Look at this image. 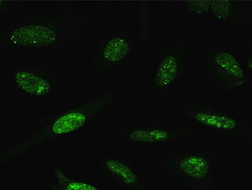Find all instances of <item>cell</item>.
<instances>
[{
    "instance_id": "cell-10",
    "label": "cell",
    "mask_w": 252,
    "mask_h": 190,
    "mask_svg": "<svg viewBox=\"0 0 252 190\" xmlns=\"http://www.w3.org/2000/svg\"><path fill=\"white\" fill-rule=\"evenodd\" d=\"M97 172L107 181L126 190H148L137 168L126 157L118 154L102 155L98 158Z\"/></svg>"
},
{
    "instance_id": "cell-6",
    "label": "cell",
    "mask_w": 252,
    "mask_h": 190,
    "mask_svg": "<svg viewBox=\"0 0 252 190\" xmlns=\"http://www.w3.org/2000/svg\"><path fill=\"white\" fill-rule=\"evenodd\" d=\"M178 115L186 123L203 132L214 133L239 141H247L251 137V128L247 121L213 104L186 103L178 108Z\"/></svg>"
},
{
    "instance_id": "cell-4",
    "label": "cell",
    "mask_w": 252,
    "mask_h": 190,
    "mask_svg": "<svg viewBox=\"0 0 252 190\" xmlns=\"http://www.w3.org/2000/svg\"><path fill=\"white\" fill-rule=\"evenodd\" d=\"M204 60L198 66L200 71L222 94H232L251 85L252 77L244 69L240 58L231 48L201 44Z\"/></svg>"
},
{
    "instance_id": "cell-15",
    "label": "cell",
    "mask_w": 252,
    "mask_h": 190,
    "mask_svg": "<svg viewBox=\"0 0 252 190\" xmlns=\"http://www.w3.org/2000/svg\"><path fill=\"white\" fill-rule=\"evenodd\" d=\"M242 65H243L244 69L247 72V74L252 77V57H251V54L247 55L246 60L242 63Z\"/></svg>"
},
{
    "instance_id": "cell-14",
    "label": "cell",
    "mask_w": 252,
    "mask_h": 190,
    "mask_svg": "<svg viewBox=\"0 0 252 190\" xmlns=\"http://www.w3.org/2000/svg\"><path fill=\"white\" fill-rule=\"evenodd\" d=\"M19 3L14 1H5V0H0V11L9 12L16 9Z\"/></svg>"
},
{
    "instance_id": "cell-9",
    "label": "cell",
    "mask_w": 252,
    "mask_h": 190,
    "mask_svg": "<svg viewBox=\"0 0 252 190\" xmlns=\"http://www.w3.org/2000/svg\"><path fill=\"white\" fill-rule=\"evenodd\" d=\"M135 44L127 29L109 32L96 45L93 52L94 72H110L123 66L135 54Z\"/></svg>"
},
{
    "instance_id": "cell-11",
    "label": "cell",
    "mask_w": 252,
    "mask_h": 190,
    "mask_svg": "<svg viewBox=\"0 0 252 190\" xmlns=\"http://www.w3.org/2000/svg\"><path fill=\"white\" fill-rule=\"evenodd\" d=\"M209 15L222 25L241 26L249 20V7L237 1L213 0L210 1Z\"/></svg>"
},
{
    "instance_id": "cell-1",
    "label": "cell",
    "mask_w": 252,
    "mask_h": 190,
    "mask_svg": "<svg viewBox=\"0 0 252 190\" xmlns=\"http://www.w3.org/2000/svg\"><path fill=\"white\" fill-rule=\"evenodd\" d=\"M93 23L67 9L26 15L0 32V49L12 53L52 52L80 40Z\"/></svg>"
},
{
    "instance_id": "cell-2",
    "label": "cell",
    "mask_w": 252,
    "mask_h": 190,
    "mask_svg": "<svg viewBox=\"0 0 252 190\" xmlns=\"http://www.w3.org/2000/svg\"><path fill=\"white\" fill-rule=\"evenodd\" d=\"M116 103V95L104 91L75 106L41 116L36 131L0 153V172L12 161L42 147L51 141H58L88 129L94 121Z\"/></svg>"
},
{
    "instance_id": "cell-5",
    "label": "cell",
    "mask_w": 252,
    "mask_h": 190,
    "mask_svg": "<svg viewBox=\"0 0 252 190\" xmlns=\"http://www.w3.org/2000/svg\"><path fill=\"white\" fill-rule=\"evenodd\" d=\"M118 138L139 147L164 148L189 141H205V134L188 123L146 122L120 128Z\"/></svg>"
},
{
    "instance_id": "cell-7",
    "label": "cell",
    "mask_w": 252,
    "mask_h": 190,
    "mask_svg": "<svg viewBox=\"0 0 252 190\" xmlns=\"http://www.w3.org/2000/svg\"><path fill=\"white\" fill-rule=\"evenodd\" d=\"M190 41L189 36L180 35L160 48L152 68L153 95L171 92L186 77L190 62Z\"/></svg>"
},
{
    "instance_id": "cell-12",
    "label": "cell",
    "mask_w": 252,
    "mask_h": 190,
    "mask_svg": "<svg viewBox=\"0 0 252 190\" xmlns=\"http://www.w3.org/2000/svg\"><path fill=\"white\" fill-rule=\"evenodd\" d=\"M51 190H103L94 183L66 174L60 163L51 166Z\"/></svg>"
},
{
    "instance_id": "cell-3",
    "label": "cell",
    "mask_w": 252,
    "mask_h": 190,
    "mask_svg": "<svg viewBox=\"0 0 252 190\" xmlns=\"http://www.w3.org/2000/svg\"><path fill=\"white\" fill-rule=\"evenodd\" d=\"M219 156L215 148L179 147L158 154L160 167L185 190H216Z\"/></svg>"
},
{
    "instance_id": "cell-8",
    "label": "cell",
    "mask_w": 252,
    "mask_h": 190,
    "mask_svg": "<svg viewBox=\"0 0 252 190\" xmlns=\"http://www.w3.org/2000/svg\"><path fill=\"white\" fill-rule=\"evenodd\" d=\"M5 77L19 95L31 100L52 98L59 83V75L54 70L29 63L10 66Z\"/></svg>"
},
{
    "instance_id": "cell-13",
    "label": "cell",
    "mask_w": 252,
    "mask_h": 190,
    "mask_svg": "<svg viewBox=\"0 0 252 190\" xmlns=\"http://www.w3.org/2000/svg\"><path fill=\"white\" fill-rule=\"evenodd\" d=\"M182 14L195 18L205 17L209 14L210 1H185L176 3Z\"/></svg>"
}]
</instances>
